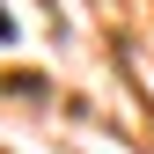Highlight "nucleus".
<instances>
[]
</instances>
